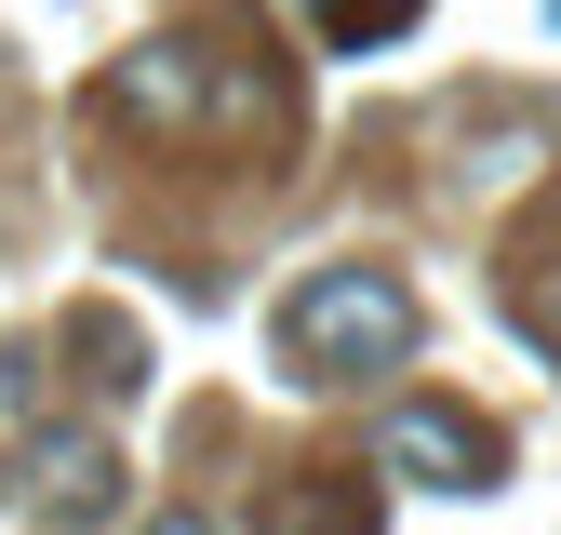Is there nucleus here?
<instances>
[{
  "label": "nucleus",
  "mask_w": 561,
  "mask_h": 535,
  "mask_svg": "<svg viewBox=\"0 0 561 535\" xmlns=\"http://www.w3.org/2000/svg\"><path fill=\"white\" fill-rule=\"evenodd\" d=\"M41 401V349H0V416H27Z\"/></svg>",
  "instance_id": "obj_7"
},
{
  "label": "nucleus",
  "mask_w": 561,
  "mask_h": 535,
  "mask_svg": "<svg viewBox=\"0 0 561 535\" xmlns=\"http://www.w3.org/2000/svg\"><path fill=\"white\" fill-rule=\"evenodd\" d=\"M508 321H522L535 349L561 362V228H548V241H535V228L508 241Z\"/></svg>",
  "instance_id": "obj_4"
},
{
  "label": "nucleus",
  "mask_w": 561,
  "mask_h": 535,
  "mask_svg": "<svg viewBox=\"0 0 561 535\" xmlns=\"http://www.w3.org/2000/svg\"><path fill=\"white\" fill-rule=\"evenodd\" d=\"M148 535H215V522H201V509H161V522H148Z\"/></svg>",
  "instance_id": "obj_8"
},
{
  "label": "nucleus",
  "mask_w": 561,
  "mask_h": 535,
  "mask_svg": "<svg viewBox=\"0 0 561 535\" xmlns=\"http://www.w3.org/2000/svg\"><path fill=\"white\" fill-rule=\"evenodd\" d=\"M388 468H414V482H442V496H495L508 442L481 429L468 401H401V416H388Z\"/></svg>",
  "instance_id": "obj_2"
},
{
  "label": "nucleus",
  "mask_w": 561,
  "mask_h": 535,
  "mask_svg": "<svg viewBox=\"0 0 561 535\" xmlns=\"http://www.w3.org/2000/svg\"><path fill=\"white\" fill-rule=\"evenodd\" d=\"M27 496H41V522H107L121 509V442L107 429H41Z\"/></svg>",
  "instance_id": "obj_3"
},
{
  "label": "nucleus",
  "mask_w": 561,
  "mask_h": 535,
  "mask_svg": "<svg viewBox=\"0 0 561 535\" xmlns=\"http://www.w3.org/2000/svg\"><path fill=\"white\" fill-rule=\"evenodd\" d=\"M414 334H428L414 282H388V268H321V282L280 308V362L308 388H375V375L414 362Z\"/></svg>",
  "instance_id": "obj_1"
},
{
  "label": "nucleus",
  "mask_w": 561,
  "mask_h": 535,
  "mask_svg": "<svg viewBox=\"0 0 561 535\" xmlns=\"http://www.w3.org/2000/svg\"><path fill=\"white\" fill-rule=\"evenodd\" d=\"M267 535H375V496L362 482H280V509H267Z\"/></svg>",
  "instance_id": "obj_5"
},
{
  "label": "nucleus",
  "mask_w": 561,
  "mask_h": 535,
  "mask_svg": "<svg viewBox=\"0 0 561 535\" xmlns=\"http://www.w3.org/2000/svg\"><path fill=\"white\" fill-rule=\"evenodd\" d=\"M321 27H334V41H388V27H401V0H321Z\"/></svg>",
  "instance_id": "obj_6"
}]
</instances>
